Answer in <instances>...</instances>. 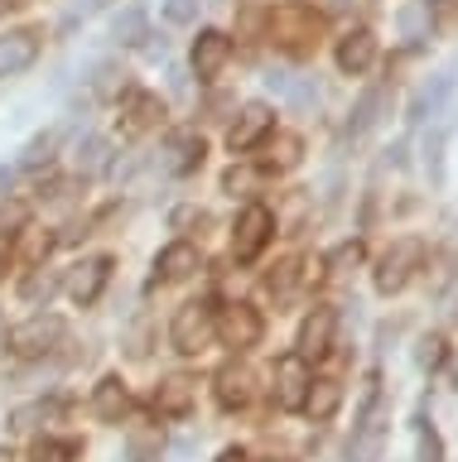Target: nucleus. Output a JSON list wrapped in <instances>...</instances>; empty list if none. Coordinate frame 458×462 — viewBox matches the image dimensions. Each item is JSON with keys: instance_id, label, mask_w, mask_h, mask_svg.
Returning <instances> with one entry per match:
<instances>
[{"instance_id": "f257e3e1", "label": "nucleus", "mask_w": 458, "mask_h": 462, "mask_svg": "<svg viewBox=\"0 0 458 462\" xmlns=\"http://www.w3.org/2000/svg\"><path fill=\"white\" fill-rule=\"evenodd\" d=\"M212 318H218V309H212L208 299H193V303H183V309L174 313V328H169V337H174V346L183 356H193V352H203L208 337H212Z\"/></svg>"}, {"instance_id": "f03ea898", "label": "nucleus", "mask_w": 458, "mask_h": 462, "mask_svg": "<svg viewBox=\"0 0 458 462\" xmlns=\"http://www.w3.org/2000/svg\"><path fill=\"white\" fill-rule=\"evenodd\" d=\"M63 337V318L59 313H34V318H24L20 328H10V352L15 356H44L53 352Z\"/></svg>"}, {"instance_id": "7ed1b4c3", "label": "nucleus", "mask_w": 458, "mask_h": 462, "mask_svg": "<svg viewBox=\"0 0 458 462\" xmlns=\"http://www.w3.org/2000/svg\"><path fill=\"white\" fill-rule=\"evenodd\" d=\"M420 260H425V245L415 236L396 241L391 251L381 255V265H377V289H381V294H400V289L410 284V274L420 270Z\"/></svg>"}, {"instance_id": "20e7f679", "label": "nucleus", "mask_w": 458, "mask_h": 462, "mask_svg": "<svg viewBox=\"0 0 458 462\" xmlns=\"http://www.w3.org/2000/svg\"><path fill=\"white\" fill-rule=\"evenodd\" d=\"M276 236V217H270V208H261V202H251L247 212L237 217V231H232V255L237 260H256L266 251V241Z\"/></svg>"}, {"instance_id": "39448f33", "label": "nucleus", "mask_w": 458, "mask_h": 462, "mask_svg": "<svg viewBox=\"0 0 458 462\" xmlns=\"http://www.w3.org/2000/svg\"><path fill=\"white\" fill-rule=\"evenodd\" d=\"M319 14H313L309 5H280L276 14H270V39L285 43V49H304V43L319 39Z\"/></svg>"}, {"instance_id": "423d86ee", "label": "nucleus", "mask_w": 458, "mask_h": 462, "mask_svg": "<svg viewBox=\"0 0 458 462\" xmlns=\"http://www.w3.org/2000/svg\"><path fill=\"white\" fill-rule=\"evenodd\" d=\"M381 439H386V414H381L377 381H371V390H367V404H362V424H357V433H352L348 457H352V462H377V453H381Z\"/></svg>"}, {"instance_id": "0eeeda50", "label": "nucleus", "mask_w": 458, "mask_h": 462, "mask_svg": "<svg viewBox=\"0 0 458 462\" xmlns=\"http://www.w3.org/2000/svg\"><path fill=\"white\" fill-rule=\"evenodd\" d=\"M212 332L227 342V346H256L261 342V313L251 303H227V309L212 318Z\"/></svg>"}, {"instance_id": "6e6552de", "label": "nucleus", "mask_w": 458, "mask_h": 462, "mask_svg": "<svg viewBox=\"0 0 458 462\" xmlns=\"http://www.w3.org/2000/svg\"><path fill=\"white\" fill-rule=\"evenodd\" d=\"M270 125H276V116H270L266 101H247V106L237 111L232 130H227V144H232V150H251V144H261L270 135Z\"/></svg>"}, {"instance_id": "1a4fd4ad", "label": "nucleus", "mask_w": 458, "mask_h": 462, "mask_svg": "<svg viewBox=\"0 0 458 462\" xmlns=\"http://www.w3.org/2000/svg\"><path fill=\"white\" fill-rule=\"evenodd\" d=\"M333 328H338V313L333 309H313L299 328V356L304 361H323L333 352Z\"/></svg>"}, {"instance_id": "9d476101", "label": "nucleus", "mask_w": 458, "mask_h": 462, "mask_svg": "<svg viewBox=\"0 0 458 462\" xmlns=\"http://www.w3.org/2000/svg\"><path fill=\"white\" fill-rule=\"evenodd\" d=\"M227 58H232V39H227L222 29H203V34L193 39V72L203 82L218 78V72L227 68Z\"/></svg>"}, {"instance_id": "9b49d317", "label": "nucleus", "mask_w": 458, "mask_h": 462, "mask_svg": "<svg viewBox=\"0 0 458 462\" xmlns=\"http://www.w3.org/2000/svg\"><path fill=\"white\" fill-rule=\"evenodd\" d=\"M309 366L304 356H285L276 366V404L280 410H304V390H309Z\"/></svg>"}, {"instance_id": "f8f14e48", "label": "nucleus", "mask_w": 458, "mask_h": 462, "mask_svg": "<svg viewBox=\"0 0 458 462\" xmlns=\"http://www.w3.org/2000/svg\"><path fill=\"white\" fill-rule=\"evenodd\" d=\"M160 116H164V101L154 92H126L121 97V130L126 135H145V130L160 125Z\"/></svg>"}, {"instance_id": "ddd939ff", "label": "nucleus", "mask_w": 458, "mask_h": 462, "mask_svg": "<svg viewBox=\"0 0 458 462\" xmlns=\"http://www.w3.org/2000/svg\"><path fill=\"white\" fill-rule=\"evenodd\" d=\"M39 58V29H10L0 39V78H15Z\"/></svg>"}, {"instance_id": "4468645a", "label": "nucleus", "mask_w": 458, "mask_h": 462, "mask_svg": "<svg viewBox=\"0 0 458 462\" xmlns=\"http://www.w3.org/2000/svg\"><path fill=\"white\" fill-rule=\"evenodd\" d=\"M107 280H111V255H92V260H82V265H73V274H68V294H73L78 303H97Z\"/></svg>"}, {"instance_id": "2eb2a0df", "label": "nucleus", "mask_w": 458, "mask_h": 462, "mask_svg": "<svg viewBox=\"0 0 458 462\" xmlns=\"http://www.w3.org/2000/svg\"><path fill=\"white\" fill-rule=\"evenodd\" d=\"M449 97H453V68H439L435 78H429L420 92H415L410 121H429V116H439L444 106H449Z\"/></svg>"}, {"instance_id": "dca6fc26", "label": "nucleus", "mask_w": 458, "mask_h": 462, "mask_svg": "<svg viewBox=\"0 0 458 462\" xmlns=\"http://www.w3.org/2000/svg\"><path fill=\"white\" fill-rule=\"evenodd\" d=\"M333 58H338L342 72H352V78H357V72H367L371 63H377V34H371V29H352V34L338 39Z\"/></svg>"}, {"instance_id": "f3484780", "label": "nucleus", "mask_w": 458, "mask_h": 462, "mask_svg": "<svg viewBox=\"0 0 458 462\" xmlns=\"http://www.w3.org/2000/svg\"><path fill=\"white\" fill-rule=\"evenodd\" d=\"M193 270H198V245L174 241L160 251V260H154V284H179V280H189Z\"/></svg>"}, {"instance_id": "a211bd4d", "label": "nucleus", "mask_w": 458, "mask_h": 462, "mask_svg": "<svg viewBox=\"0 0 458 462\" xmlns=\"http://www.w3.org/2000/svg\"><path fill=\"white\" fill-rule=\"evenodd\" d=\"M251 395H256V371L251 366L232 361V366L218 371V400H222V410H241V404H251Z\"/></svg>"}, {"instance_id": "6ab92c4d", "label": "nucleus", "mask_w": 458, "mask_h": 462, "mask_svg": "<svg viewBox=\"0 0 458 462\" xmlns=\"http://www.w3.org/2000/svg\"><path fill=\"white\" fill-rule=\"evenodd\" d=\"M203 154H208V144L198 140L193 130H179V135H169V144H164V169L169 173H193L203 164Z\"/></svg>"}, {"instance_id": "aec40b11", "label": "nucleus", "mask_w": 458, "mask_h": 462, "mask_svg": "<svg viewBox=\"0 0 458 462\" xmlns=\"http://www.w3.org/2000/svg\"><path fill=\"white\" fill-rule=\"evenodd\" d=\"M386 111H391V92H386V87H367V92L357 97V106H352L348 130H352V135H367L371 125H381Z\"/></svg>"}, {"instance_id": "412c9836", "label": "nucleus", "mask_w": 458, "mask_h": 462, "mask_svg": "<svg viewBox=\"0 0 458 462\" xmlns=\"http://www.w3.org/2000/svg\"><path fill=\"white\" fill-rule=\"evenodd\" d=\"M154 410L169 414V419L189 414L193 410V381H189V375H169V381L154 385Z\"/></svg>"}, {"instance_id": "4be33fe9", "label": "nucleus", "mask_w": 458, "mask_h": 462, "mask_svg": "<svg viewBox=\"0 0 458 462\" xmlns=\"http://www.w3.org/2000/svg\"><path fill=\"white\" fill-rule=\"evenodd\" d=\"M92 404H97V414H102V419H111V424H121V414L131 410V390H126L121 375H102V381H97V395H92Z\"/></svg>"}, {"instance_id": "5701e85b", "label": "nucleus", "mask_w": 458, "mask_h": 462, "mask_svg": "<svg viewBox=\"0 0 458 462\" xmlns=\"http://www.w3.org/2000/svg\"><path fill=\"white\" fill-rule=\"evenodd\" d=\"M338 404H342V385L338 381H309V390H304V414L309 419H333L338 414Z\"/></svg>"}, {"instance_id": "b1692460", "label": "nucleus", "mask_w": 458, "mask_h": 462, "mask_svg": "<svg viewBox=\"0 0 458 462\" xmlns=\"http://www.w3.org/2000/svg\"><path fill=\"white\" fill-rule=\"evenodd\" d=\"M63 419V404L59 400H30V404H20L15 414H10V429L15 433H30L39 424H59Z\"/></svg>"}, {"instance_id": "393cba45", "label": "nucleus", "mask_w": 458, "mask_h": 462, "mask_svg": "<svg viewBox=\"0 0 458 462\" xmlns=\"http://www.w3.org/2000/svg\"><path fill=\"white\" fill-rule=\"evenodd\" d=\"M299 154H304L299 135H276V140L266 144V154H261V169H266V173H285V169L299 164Z\"/></svg>"}, {"instance_id": "a878e982", "label": "nucleus", "mask_w": 458, "mask_h": 462, "mask_svg": "<svg viewBox=\"0 0 458 462\" xmlns=\"http://www.w3.org/2000/svg\"><path fill=\"white\" fill-rule=\"evenodd\" d=\"M266 82H270V92H280L285 101H294V106H313V101H319V87L294 78V72H266Z\"/></svg>"}, {"instance_id": "bb28decb", "label": "nucleus", "mask_w": 458, "mask_h": 462, "mask_svg": "<svg viewBox=\"0 0 458 462\" xmlns=\"http://www.w3.org/2000/svg\"><path fill=\"white\" fill-rule=\"evenodd\" d=\"M111 34H117L121 43H131V49H136V43H145V39H150V20H145V10H140V5L121 10V14H117V24H111Z\"/></svg>"}, {"instance_id": "cd10ccee", "label": "nucleus", "mask_w": 458, "mask_h": 462, "mask_svg": "<svg viewBox=\"0 0 458 462\" xmlns=\"http://www.w3.org/2000/svg\"><path fill=\"white\" fill-rule=\"evenodd\" d=\"M30 457L34 462H78L82 457V443L78 439H39L30 448Z\"/></svg>"}, {"instance_id": "c85d7f7f", "label": "nucleus", "mask_w": 458, "mask_h": 462, "mask_svg": "<svg viewBox=\"0 0 458 462\" xmlns=\"http://www.w3.org/2000/svg\"><path fill=\"white\" fill-rule=\"evenodd\" d=\"M323 265H328V274H333V280H348V274L362 265V241H342V245H333V255H328Z\"/></svg>"}, {"instance_id": "c756f323", "label": "nucleus", "mask_w": 458, "mask_h": 462, "mask_svg": "<svg viewBox=\"0 0 458 462\" xmlns=\"http://www.w3.org/2000/svg\"><path fill=\"white\" fill-rule=\"evenodd\" d=\"M78 169H82V173H107V169H111V144L97 140V135L82 140V144H78Z\"/></svg>"}, {"instance_id": "7c9ffc66", "label": "nucleus", "mask_w": 458, "mask_h": 462, "mask_svg": "<svg viewBox=\"0 0 458 462\" xmlns=\"http://www.w3.org/2000/svg\"><path fill=\"white\" fill-rule=\"evenodd\" d=\"M15 251H20V260H30V265H44V255L53 251V236H49V226H30V231L20 236V245H15Z\"/></svg>"}, {"instance_id": "2f4dec72", "label": "nucleus", "mask_w": 458, "mask_h": 462, "mask_svg": "<svg viewBox=\"0 0 458 462\" xmlns=\"http://www.w3.org/2000/svg\"><path fill=\"white\" fill-rule=\"evenodd\" d=\"M126 448H131V462H154L160 448H164V439H160V429H131Z\"/></svg>"}, {"instance_id": "473e14b6", "label": "nucleus", "mask_w": 458, "mask_h": 462, "mask_svg": "<svg viewBox=\"0 0 458 462\" xmlns=\"http://www.w3.org/2000/svg\"><path fill=\"white\" fill-rule=\"evenodd\" d=\"M53 289H59V274H53V270H30V274H24V284H20V294L30 303H39V299L49 303Z\"/></svg>"}, {"instance_id": "72a5a7b5", "label": "nucleus", "mask_w": 458, "mask_h": 462, "mask_svg": "<svg viewBox=\"0 0 458 462\" xmlns=\"http://www.w3.org/2000/svg\"><path fill=\"white\" fill-rule=\"evenodd\" d=\"M415 462H444V439L435 433V424H425V419H420V429H415Z\"/></svg>"}, {"instance_id": "f704fd0d", "label": "nucleus", "mask_w": 458, "mask_h": 462, "mask_svg": "<svg viewBox=\"0 0 458 462\" xmlns=\"http://www.w3.org/2000/svg\"><path fill=\"white\" fill-rule=\"evenodd\" d=\"M415 361H420L425 371H439L444 361H449V342H444L439 332H429V337H420V346H415Z\"/></svg>"}, {"instance_id": "c9c22d12", "label": "nucleus", "mask_w": 458, "mask_h": 462, "mask_svg": "<svg viewBox=\"0 0 458 462\" xmlns=\"http://www.w3.org/2000/svg\"><path fill=\"white\" fill-rule=\"evenodd\" d=\"M400 29H406V39H425L429 34V5L425 0H410V5L400 10Z\"/></svg>"}, {"instance_id": "e433bc0d", "label": "nucleus", "mask_w": 458, "mask_h": 462, "mask_svg": "<svg viewBox=\"0 0 458 462\" xmlns=\"http://www.w3.org/2000/svg\"><path fill=\"white\" fill-rule=\"evenodd\" d=\"M53 150H59V130H44V135H34V140H30V150H24V169L49 164Z\"/></svg>"}, {"instance_id": "4c0bfd02", "label": "nucleus", "mask_w": 458, "mask_h": 462, "mask_svg": "<svg viewBox=\"0 0 458 462\" xmlns=\"http://www.w3.org/2000/svg\"><path fill=\"white\" fill-rule=\"evenodd\" d=\"M425 169H429V179H444V125H435L425 135Z\"/></svg>"}, {"instance_id": "58836bf2", "label": "nucleus", "mask_w": 458, "mask_h": 462, "mask_svg": "<svg viewBox=\"0 0 458 462\" xmlns=\"http://www.w3.org/2000/svg\"><path fill=\"white\" fill-rule=\"evenodd\" d=\"M294 280H299V260H285L280 274H270V289H276V294H290Z\"/></svg>"}, {"instance_id": "ea45409f", "label": "nucleus", "mask_w": 458, "mask_h": 462, "mask_svg": "<svg viewBox=\"0 0 458 462\" xmlns=\"http://www.w3.org/2000/svg\"><path fill=\"white\" fill-rule=\"evenodd\" d=\"M164 14H169V24H189L198 14V5L193 0H164Z\"/></svg>"}, {"instance_id": "a19ab883", "label": "nucleus", "mask_w": 458, "mask_h": 462, "mask_svg": "<svg viewBox=\"0 0 458 462\" xmlns=\"http://www.w3.org/2000/svg\"><path fill=\"white\" fill-rule=\"evenodd\" d=\"M121 78H126V72H117V68H97V92H102V97H117V92H121Z\"/></svg>"}, {"instance_id": "79ce46f5", "label": "nucleus", "mask_w": 458, "mask_h": 462, "mask_svg": "<svg viewBox=\"0 0 458 462\" xmlns=\"http://www.w3.org/2000/svg\"><path fill=\"white\" fill-rule=\"evenodd\" d=\"M102 5H107V0H73V10H68V20H63V24H78L82 14H92V10H102Z\"/></svg>"}, {"instance_id": "37998d69", "label": "nucleus", "mask_w": 458, "mask_h": 462, "mask_svg": "<svg viewBox=\"0 0 458 462\" xmlns=\"http://www.w3.org/2000/svg\"><path fill=\"white\" fill-rule=\"evenodd\" d=\"M218 462H251V457L241 453V448H222V453H218Z\"/></svg>"}, {"instance_id": "c03bdc74", "label": "nucleus", "mask_w": 458, "mask_h": 462, "mask_svg": "<svg viewBox=\"0 0 458 462\" xmlns=\"http://www.w3.org/2000/svg\"><path fill=\"white\" fill-rule=\"evenodd\" d=\"M10 183H15V173H10V169H0V193H5Z\"/></svg>"}, {"instance_id": "a18cd8bd", "label": "nucleus", "mask_w": 458, "mask_h": 462, "mask_svg": "<svg viewBox=\"0 0 458 462\" xmlns=\"http://www.w3.org/2000/svg\"><path fill=\"white\" fill-rule=\"evenodd\" d=\"M10 5H15V0H0V14H5V10H10Z\"/></svg>"}, {"instance_id": "49530a36", "label": "nucleus", "mask_w": 458, "mask_h": 462, "mask_svg": "<svg viewBox=\"0 0 458 462\" xmlns=\"http://www.w3.org/2000/svg\"><path fill=\"white\" fill-rule=\"evenodd\" d=\"M0 462H10V453H5V448H0Z\"/></svg>"}, {"instance_id": "de8ad7c7", "label": "nucleus", "mask_w": 458, "mask_h": 462, "mask_svg": "<svg viewBox=\"0 0 458 462\" xmlns=\"http://www.w3.org/2000/svg\"><path fill=\"white\" fill-rule=\"evenodd\" d=\"M0 270H5V260H0Z\"/></svg>"}, {"instance_id": "09e8293b", "label": "nucleus", "mask_w": 458, "mask_h": 462, "mask_svg": "<svg viewBox=\"0 0 458 462\" xmlns=\"http://www.w3.org/2000/svg\"><path fill=\"white\" fill-rule=\"evenodd\" d=\"M425 5H429V0H425Z\"/></svg>"}]
</instances>
